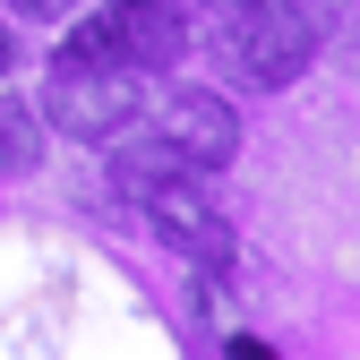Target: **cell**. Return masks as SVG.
<instances>
[{"label": "cell", "mask_w": 360, "mask_h": 360, "mask_svg": "<svg viewBox=\"0 0 360 360\" xmlns=\"http://www.w3.org/2000/svg\"><path fill=\"white\" fill-rule=\"evenodd\" d=\"M335 26V0H232L223 9V60L240 86H292Z\"/></svg>", "instance_id": "cell-1"}, {"label": "cell", "mask_w": 360, "mask_h": 360, "mask_svg": "<svg viewBox=\"0 0 360 360\" xmlns=\"http://www.w3.org/2000/svg\"><path fill=\"white\" fill-rule=\"evenodd\" d=\"M146 95V77L138 69H120V60H52V77H43V129H60V138L77 146H112L120 129H138V103Z\"/></svg>", "instance_id": "cell-2"}, {"label": "cell", "mask_w": 360, "mask_h": 360, "mask_svg": "<svg viewBox=\"0 0 360 360\" xmlns=\"http://www.w3.org/2000/svg\"><path fill=\"white\" fill-rule=\"evenodd\" d=\"M60 52L69 60H120V69L155 77V69H172L180 52H189V18H180L172 0H112V9L69 26Z\"/></svg>", "instance_id": "cell-3"}, {"label": "cell", "mask_w": 360, "mask_h": 360, "mask_svg": "<svg viewBox=\"0 0 360 360\" xmlns=\"http://www.w3.org/2000/svg\"><path fill=\"white\" fill-rule=\"evenodd\" d=\"M146 129H155V138L189 163V172H223V163L240 155V112L223 103L214 86H172V95L155 103Z\"/></svg>", "instance_id": "cell-4"}, {"label": "cell", "mask_w": 360, "mask_h": 360, "mask_svg": "<svg viewBox=\"0 0 360 360\" xmlns=\"http://www.w3.org/2000/svg\"><path fill=\"white\" fill-rule=\"evenodd\" d=\"M146 206V223H155V240L163 249H180L189 266H232V223H223V206L206 198V180H163V189H146L138 198Z\"/></svg>", "instance_id": "cell-5"}, {"label": "cell", "mask_w": 360, "mask_h": 360, "mask_svg": "<svg viewBox=\"0 0 360 360\" xmlns=\"http://www.w3.org/2000/svg\"><path fill=\"white\" fill-rule=\"evenodd\" d=\"M43 163V112L0 103V172H34Z\"/></svg>", "instance_id": "cell-6"}, {"label": "cell", "mask_w": 360, "mask_h": 360, "mask_svg": "<svg viewBox=\"0 0 360 360\" xmlns=\"http://www.w3.org/2000/svg\"><path fill=\"white\" fill-rule=\"evenodd\" d=\"M223 360H275V343H257V335H232V343H223Z\"/></svg>", "instance_id": "cell-7"}, {"label": "cell", "mask_w": 360, "mask_h": 360, "mask_svg": "<svg viewBox=\"0 0 360 360\" xmlns=\"http://www.w3.org/2000/svg\"><path fill=\"white\" fill-rule=\"evenodd\" d=\"M18 18H60V9H77V0H9Z\"/></svg>", "instance_id": "cell-8"}, {"label": "cell", "mask_w": 360, "mask_h": 360, "mask_svg": "<svg viewBox=\"0 0 360 360\" xmlns=\"http://www.w3.org/2000/svg\"><path fill=\"white\" fill-rule=\"evenodd\" d=\"M18 69V34H9V18H0V77Z\"/></svg>", "instance_id": "cell-9"}, {"label": "cell", "mask_w": 360, "mask_h": 360, "mask_svg": "<svg viewBox=\"0 0 360 360\" xmlns=\"http://www.w3.org/2000/svg\"><path fill=\"white\" fill-rule=\"evenodd\" d=\"M198 9H214V18H223V9H232V0H198Z\"/></svg>", "instance_id": "cell-10"}]
</instances>
